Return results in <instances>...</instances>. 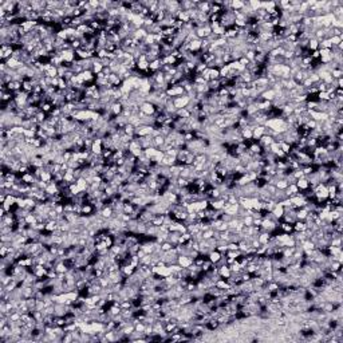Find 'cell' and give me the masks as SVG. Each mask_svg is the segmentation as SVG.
<instances>
[{"instance_id": "cell-15", "label": "cell", "mask_w": 343, "mask_h": 343, "mask_svg": "<svg viewBox=\"0 0 343 343\" xmlns=\"http://www.w3.org/2000/svg\"><path fill=\"white\" fill-rule=\"evenodd\" d=\"M215 236V229L208 228L207 231H203V240H209Z\"/></svg>"}, {"instance_id": "cell-10", "label": "cell", "mask_w": 343, "mask_h": 343, "mask_svg": "<svg viewBox=\"0 0 343 343\" xmlns=\"http://www.w3.org/2000/svg\"><path fill=\"white\" fill-rule=\"evenodd\" d=\"M264 129H265V126H257L255 130L252 131V139L257 141L261 135H264Z\"/></svg>"}, {"instance_id": "cell-12", "label": "cell", "mask_w": 343, "mask_h": 343, "mask_svg": "<svg viewBox=\"0 0 343 343\" xmlns=\"http://www.w3.org/2000/svg\"><path fill=\"white\" fill-rule=\"evenodd\" d=\"M272 213L273 215H275L277 219H281V217H283V215H284V208L281 207V205H279V204H276V207L273 208V211H272Z\"/></svg>"}, {"instance_id": "cell-20", "label": "cell", "mask_w": 343, "mask_h": 343, "mask_svg": "<svg viewBox=\"0 0 343 343\" xmlns=\"http://www.w3.org/2000/svg\"><path fill=\"white\" fill-rule=\"evenodd\" d=\"M342 40H343V35H342V36H331V38H330V42H331L332 47L338 46V44H339Z\"/></svg>"}, {"instance_id": "cell-26", "label": "cell", "mask_w": 343, "mask_h": 343, "mask_svg": "<svg viewBox=\"0 0 343 343\" xmlns=\"http://www.w3.org/2000/svg\"><path fill=\"white\" fill-rule=\"evenodd\" d=\"M227 247H228V251H237V249H239V244L231 241V243L227 244Z\"/></svg>"}, {"instance_id": "cell-9", "label": "cell", "mask_w": 343, "mask_h": 343, "mask_svg": "<svg viewBox=\"0 0 343 343\" xmlns=\"http://www.w3.org/2000/svg\"><path fill=\"white\" fill-rule=\"evenodd\" d=\"M219 273H220L221 279H228V277L231 276V269H229L228 265H223V267L219 268Z\"/></svg>"}, {"instance_id": "cell-8", "label": "cell", "mask_w": 343, "mask_h": 343, "mask_svg": "<svg viewBox=\"0 0 343 343\" xmlns=\"http://www.w3.org/2000/svg\"><path fill=\"white\" fill-rule=\"evenodd\" d=\"M296 187L299 188V191H306V189H308L310 185H308L307 178H306V177H302V178H299V180L296 181Z\"/></svg>"}, {"instance_id": "cell-14", "label": "cell", "mask_w": 343, "mask_h": 343, "mask_svg": "<svg viewBox=\"0 0 343 343\" xmlns=\"http://www.w3.org/2000/svg\"><path fill=\"white\" fill-rule=\"evenodd\" d=\"M308 50L310 51H315V50H318V48H319V42H318V40L315 39V38H311L308 40Z\"/></svg>"}, {"instance_id": "cell-7", "label": "cell", "mask_w": 343, "mask_h": 343, "mask_svg": "<svg viewBox=\"0 0 343 343\" xmlns=\"http://www.w3.org/2000/svg\"><path fill=\"white\" fill-rule=\"evenodd\" d=\"M306 229H307V225H306L304 221L296 220L294 223V232H304Z\"/></svg>"}, {"instance_id": "cell-23", "label": "cell", "mask_w": 343, "mask_h": 343, "mask_svg": "<svg viewBox=\"0 0 343 343\" xmlns=\"http://www.w3.org/2000/svg\"><path fill=\"white\" fill-rule=\"evenodd\" d=\"M173 248V245L169 243V241H164L162 244H161V249H162L164 252H168V251H170V249Z\"/></svg>"}, {"instance_id": "cell-13", "label": "cell", "mask_w": 343, "mask_h": 343, "mask_svg": "<svg viewBox=\"0 0 343 343\" xmlns=\"http://www.w3.org/2000/svg\"><path fill=\"white\" fill-rule=\"evenodd\" d=\"M275 185H276L277 191H285V189L288 188V182H287V180H285V178H283V180H277Z\"/></svg>"}, {"instance_id": "cell-3", "label": "cell", "mask_w": 343, "mask_h": 343, "mask_svg": "<svg viewBox=\"0 0 343 343\" xmlns=\"http://www.w3.org/2000/svg\"><path fill=\"white\" fill-rule=\"evenodd\" d=\"M103 146H102V138H96L94 139V144L91 146V153L92 154H102Z\"/></svg>"}, {"instance_id": "cell-11", "label": "cell", "mask_w": 343, "mask_h": 343, "mask_svg": "<svg viewBox=\"0 0 343 343\" xmlns=\"http://www.w3.org/2000/svg\"><path fill=\"white\" fill-rule=\"evenodd\" d=\"M220 257H221V253H220V252H217L216 249H215V251H212V252L208 255V259L212 261V264H216L217 261L220 260Z\"/></svg>"}, {"instance_id": "cell-21", "label": "cell", "mask_w": 343, "mask_h": 343, "mask_svg": "<svg viewBox=\"0 0 343 343\" xmlns=\"http://www.w3.org/2000/svg\"><path fill=\"white\" fill-rule=\"evenodd\" d=\"M243 224L247 225V227H252V224H253V217H252V216H244V217H243Z\"/></svg>"}, {"instance_id": "cell-24", "label": "cell", "mask_w": 343, "mask_h": 343, "mask_svg": "<svg viewBox=\"0 0 343 343\" xmlns=\"http://www.w3.org/2000/svg\"><path fill=\"white\" fill-rule=\"evenodd\" d=\"M145 327H146V324H145L144 322H138V323L135 324V331H137V332H144V331H145Z\"/></svg>"}, {"instance_id": "cell-27", "label": "cell", "mask_w": 343, "mask_h": 343, "mask_svg": "<svg viewBox=\"0 0 343 343\" xmlns=\"http://www.w3.org/2000/svg\"><path fill=\"white\" fill-rule=\"evenodd\" d=\"M239 62H240L241 66L247 67V66H248V63H249V60H248L247 58H245V56H243V58H240V59H239Z\"/></svg>"}, {"instance_id": "cell-19", "label": "cell", "mask_w": 343, "mask_h": 343, "mask_svg": "<svg viewBox=\"0 0 343 343\" xmlns=\"http://www.w3.org/2000/svg\"><path fill=\"white\" fill-rule=\"evenodd\" d=\"M209 78H211V80H213V79H219V78H220V71L217 70V68H211V72H209Z\"/></svg>"}, {"instance_id": "cell-5", "label": "cell", "mask_w": 343, "mask_h": 343, "mask_svg": "<svg viewBox=\"0 0 343 343\" xmlns=\"http://www.w3.org/2000/svg\"><path fill=\"white\" fill-rule=\"evenodd\" d=\"M260 96L264 101H269V102H272V101L275 99V96H276V91L273 90V88H268V90H265L263 94H260Z\"/></svg>"}, {"instance_id": "cell-2", "label": "cell", "mask_w": 343, "mask_h": 343, "mask_svg": "<svg viewBox=\"0 0 343 343\" xmlns=\"http://www.w3.org/2000/svg\"><path fill=\"white\" fill-rule=\"evenodd\" d=\"M139 110L145 113L146 115H154L156 114V106L152 102H144L139 105Z\"/></svg>"}, {"instance_id": "cell-16", "label": "cell", "mask_w": 343, "mask_h": 343, "mask_svg": "<svg viewBox=\"0 0 343 343\" xmlns=\"http://www.w3.org/2000/svg\"><path fill=\"white\" fill-rule=\"evenodd\" d=\"M341 269H342V263H339V261L332 260L330 263V271H341Z\"/></svg>"}, {"instance_id": "cell-18", "label": "cell", "mask_w": 343, "mask_h": 343, "mask_svg": "<svg viewBox=\"0 0 343 343\" xmlns=\"http://www.w3.org/2000/svg\"><path fill=\"white\" fill-rule=\"evenodd\" d=\"M257 269V265L255 264V263H248L247 264V267H245V272H248V273H255V271Z\"/></svg>"}, {"instance_id": "cell-22", "label": "cell", "mask_w": 343, "mask_h": 343, "mask_svg": "<svg viewBox=\"0 0 343 343\" xmlns=\"http://www.w3.org/2000/svg\"><path fill=\"white\" fill-rule=\"evenodd\" d=\"M342 75H343V70H332L331 71V76H332V79H339V78H342Z\"/></svg>"}, {"instance_id": "cell-6", "label": "cell", "mask_w": 343, "mask_h": 343, "mask_svg": "<svg viewBox=\"0 0 343 343\" xmlns=\"http://www.w3.org/2000/svg\"><path fill=\"white\" fill-rule=\"evenodd\" d=\"M110 110H111V113H113V114H114L115 117H117V115H121V114H122V110H123V105L119 101H118V102H114V103H113L111 106H110Z\"/></svg>"}, {"instance_id": "cell-25", "label": "cell", "mask_w": 343, "mask_h": 343, "mask_svg": "<svg viewBox=\"0 0 343 343\" xmlns=\"http://www.w3.org/2000/svg\"><path fill=\"white\" fill-rule=\"evenodd\" d=\"M306 125H307V127L310 129V130H314V129L318 127V122H316V121H314V119H310Z\"/></svg>"}, {"instance_id": "cell-4", "label": "cell", "mask_w": 343, "mask_h": 343, "mask_svg": "<svg viewBox=\"0 0 343 343\" xmlns=\"http://www.w3.org/2000/svg\"><path fill=\"white\" fill-rule=\"evenodd\" d=\"M177 263H178L182 268H188L193 264V260L189 256H184V255H178V259H177Z\"/></svg>"}, {"instance_id": "cell-17", "label": "cell", "mask_w": 343, "mask_h": 343, "mask_svg": "<svg viewBox=\"0 0 343 343\" xmlns=\"http://www.w3.org/2000/svg\"><path fill=\"white\" fill-rule=\"evenodd\" d=\"M212 261L209 260V259H205L204 260V263H203V265H201V269H203V272H208L209 269L212 268Z\"/></svg>"}, {"instance_id": "cell-1", "label": "cell", "mask_w": 343, "mask_h": 343, "mask_svg": "<svg viewBox=\"0 0 343 343\" xmlns=\"http://www.w3.org/2000/svg\"><path fill=\"white\" fill-rule=\"evenodd\" d=\"M189 102H191V98H189L187 94L180 95V96H174V98H173V103H174V106H176L177 110H178V109L187 107Z\"/></svg>"}]
</instances>
